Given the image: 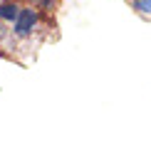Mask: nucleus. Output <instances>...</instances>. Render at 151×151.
<instances>
[{"mask_svg":"<svg viewBox=\"0 0 151 151\" xmlns=\"http://www.w3.org/2000/svg\"><path fill=\"white\" fill-rule=\"evenodd\" d=\"M37 20H40L37 10L20 8V12H17V17H15V35H17V37H27V35L35 30Z\"/></svg>","mask_w":151,"mask_h":151,"instance_id":"1","label":"nucleus"},{"mask_svg":"<svg viewBox=\"0 0 151 151\" xmlns=\"http://www.w3.org/2000/svg\"><path fill=\"white\" fill-rule=\"evenodd\" d=\"M17 12H20V8H17L15 3H3V5H0V20H8V22H15Z\"/></svg>","mask_w":151,"mask_h":151,"instance_id":"2","label":"nucleus"},{"mask_svg":"<svg viewBox=\"0 0 151 151\" xmlns=\"http://www.w3.org/2000/svg\"><path fill=\"white\" fill-rule=\"evenodd\" d=\"M134 8L139 12H144V15H151V0H136Z\"/></svg>","mask_w":151,"mask_h":151,"instance_id":"3","label":"nucleus"},{"mask_svg":"<svg viewBox=\"0 0 151 151\" xmlns=\"http://www.w3.org/2000/svg\"><path fill=\"white\" fill-rule=\"evenodd\" d=\"M37 5H40V8H50V5H52V0H35Z\"/></svg>","mask_w":151,"mask_h":151,"instance_id":"4","label":"nucleus"}]
</instances>
